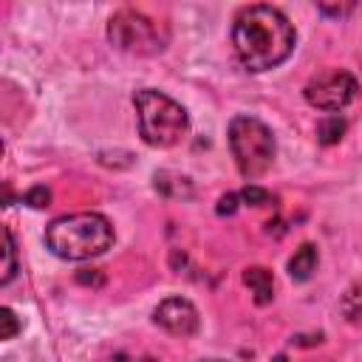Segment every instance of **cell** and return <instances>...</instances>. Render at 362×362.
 <instances>
[{
	"mask_svg": "<svg viewBox=\"0 0 362 362\" xmlns=\"http://www.w3.org/2000/svg\"><path fill=\"white\" fill-rule=\"evenodd\" d=\"M297 45V31L291 20L277 6H246L232 23V48L240 65L252 74L272 71L283 65Z\"/></svg>",
	"mask_w": 362,
	"mask_h": 362,
	"instance_id": "6da1fadb",
	"label": "cell"
},
{
	"mask_svg": "<svg viewBox=\"0 0 362 362\" xmlns=\"http://www.w3.org/2000/svg\"><path fill=\"white\" fill-rule=\"evenodd\" d=\"M113 223L102 212H74L45 226V246L62 260H90L113 246Z\"/></svg>",
	"mask_w": 362,
	"mask_h": 362,
	"instance_id": "7a4b0ae2",
	"label": "cell"
},
{
	"mask_svg": "<svg viewBox=\"0 0 362 362\" xmlns=\"http://www.w3.org/2000/svg\"><path fill=\"white\" fill-rule=\"evenodd\" d=\"M133 107L139 116V136L150 147H175L189 130L187 110L164 90H156V88L136 90Z\"/></svg>",
	"mask_w": 362,
	"mask_h": 362,
	"instance_id": "3957f363",
	"label": "cell"
},
{
	"mask_svg": "<svg viewBox=\"0 0 362 362\" xmlns=\"http://www.w3.org/2000/svg\"><path fill=\"white\" fill-rule=\"evenodd\" d=\"M229 150L243 178H257L274 164V133L257 116L240 113L229 122Z\"/></svg>",
	"mask_w": 362,
	"mask_h": 362,
	"instance_id": "277c9868",
	"label": "cell"
},
{
	"mask_svg": "<svg viewBox=\"0 0 362 362\" xmlns=\"http://www.w3.org/2000/svg\"><path fill=\"white\" fill-rule=\"evenodd\" d=\"M107 40L124 54L156 57L170 45V25L139 8H119L107 20Z\"/></svg>",
	"mask_w": 362,
	"mask_h": 362,
	"instance_id": "5b68a950",
	"label": "cell"
},
{
	"mask_svg": "<svg viewBox=\"0 0 362 362\" xmlns=\"http://www.w3.org/2000/svg\"><path fill=\"white\" fill-rule=\"evenodd\" d=\"M359 93V82L354 74L342 71V68H328V71H320L314 74L305 88H303V96L311 107L317 110H342L348 107Z\"/></svg>",
	"mask_w": 362,
	"mask_h": 362,
	"instance_id": "8992f818",
	"label": "cell"
},
{
	"mask_svg": "<svg viewBox=\"0 0 362 362\" xmlns=\"http://www.w3.org/2000/svg\"><path fill=\"white\" fill-rule=\"evenodd\" d=\"M153 322L173 337H192L201 325V317H198V308L187 297H167L156 305Z\"/></svg>",
	"mask_w": 362,
	"mask_h": 362,
	"instance_id": "52a82bcc",
	"label": "cell"
},
{
	"mask_svg": "<svg viewBox=\"0 0 362 362\" xmlns=\"http://www.w3.org/2000/svg\"><path fill=\"white\" fill-rule=\"evenodd\" d=\"M243 283L249 286V291H252V297H255L257 305L272 303V297H274V277H272L269 269H263V266H249V269L243 272Z\"/></svg>",
	"mask_w": 362,
	"mask_h": 362,
	"instance_id": "ba28073f",
	"label": "cell"
},
{
	"mask_svg": "<svg viewBox=\"0 0 362 362\" xmlns=\"http://www.w3.org/2000/svg\"><path fill=\"white\" fill-rule=\"evenodd\" d=\"M317 260H320L317 246H314V243H303V246L291 255V260H288V277L297 280V283L308 280V277L314 274V269H317Z\"/></svg>",
	"mask_w": 362,
	"mask_h": 362,
	"instance_id": "9c48e42d",
	"label": "cell"
},
{
	"mask_svg": "<svg viewBox=\"0 0 362 362\" xmlns=\"http://www.w3.org/2000/svg\"><path fill=\"white\" fill-rule=\"evenodd\" d=\"M339 311H342V317H345L351 325H359V328H362V277L342 294Z\"/></svg>",
	"mask_w": 362,
	"mask_h": 362,
	"instance_id": "30bf717a",
	"label": "cell"
},
{
	"mask_svg": "<svg viewBox=\"0 0 362 362\" xmlns=\"http://www.w3.org/2000/svg\"><path fill=\"white\" fill-rule=\"evenodd\" d=\"M14 274H17V246H14L11 229L6 226L3 229V274H0V286H8Z\"/></svg>",
	"mask_w": 362,
	"mask_h": 362,
	"instance_id": "8fae6325",
	"label": "cell"
},
{
	"mask_svg": "<svg viewBox=\"0 0 362 362\" xmlns=\"http://www.w3.org/2000/svg\"><path fill=\"white\" fill-rule=\"evenodd\" d=\"M345 119L339 116V113H331V116H325L322 122H320V127H317V139H320V144H337L339 139H342V133H345Z\"/></svg>",
	"mask_w": 362,
	"mask_h": 362,
	"instance_id": "7c38bea8",
	"label": "cell"
},
{
	"mask_svg": "<svg viewBox=\"0 0 362 362\" xmlns=\"http://www.w3.org/2000/svg\"><path fill=\"white\" fill-rule=\"evenodd\" d=\"M238 195H240V201H246V204H252V206H263V204H269V201H272V195H269L263 187H255V184L243 187Z\"/></svg>",
	"mask_w": 362,
	"mask_h": 362,
	"instance_id": "4fadbf2b",
	"label": "cell"
},
{
	"mask_svg": "<svg viewBox=\"0 0 362 362\" xmlns=\"http://www.w3.org/2000/svg\"><path fill=\"white\" fill-rule=\"evenodd\" d=\"M48 201H51V189H48V187H31V189L23 195V204H28V206H34V209L48 206Z\"/></svg>",
	"mask_w": 362,
	"mask_h": 362,
	"instance_id": "5bb4252c",
	"label": "cell"
},
{
	"mask_svg": "<svg viewBox=\"0 0 362 362\" xmlns=\"http://www.w3.org/2000/svg\"><path fill=\"white\" fill-rule=\"evenodd\" d=\"M0 322H3V331H0V339H14V334L20 331V322H17V317H14V311L6 305V308H0Z\"/></svg>",
	"mask_w": 362,
	"mask_h": 362,
	"instance_id": "9a60e30c",
	"label": "cell"
},
{
	"mask_svg": "<svg viewBox=\"0 0 362 362\" xmlns=\"http://www.w3.org/2000/svg\"><path fill=\"white\" fill-rule=\"evenodd\" d=\"M317 11L325 14V17H345V14L354 11V3H345V6H328V3H320Z\"/></svg>",
	"mask_w": 362,
	"mask_h": 362,
	"instance_id": "2e32d148",
	"label": "cell"
},
{
	"mask_svg": "<svg viewBox=\"0 0 362 362\" xmlns=\"http://www.w3.org/2000/svg\"><path fill=\"white\" fill-rule=\"evenodd\" d=\"M238 201H240V195H238V192H229V195H223V198L218 201V215H235V209H238Z\"/></svg>",
	"mask_w": 362,
	"mask_h": 362,
	"instance_id": "e0dca14e",
	"label": "cell"
},
{
	"mask_svg": "<svg viewBox=\"0 0 362 362\" xmlns=\"http://www.w3.org/2000/svg\"><path fill=\"white\" fill-rule=\"evenodd\" d=\"M76 280H79V283H93V286H102V283H105L102 274H96L93 269H82V272L76 274Z\"/></svg>",
	"mask_w": 362,
	"mask_h": 362,
	"instance_id": "ac0fdd59",
	"label": "cell"
},
{
	"mask_svg": "<svg viewBox=\"0 0 362 362\" xmlns=\"http://www.w3.org/2000/svg\"><path fill=\"white\" fill-rule=\"evenodd\" d=\"M272 362H288V356H286V354H277V356H274Z\"/></svg>",
	"mask_w": 362,
	"mask_h": 362,
	"instance_id": "d6986e66",
	"label": "cell"
},
{
	"mask_svg": "<svg viewBox=\"0 0 362 362\" xmlns=\"http://www.w3.org/2000/svg\"><path fill=\"white\" fill-rule=\"evenodd\" d=\"M130 362H156V359H150V356H144V359H130Z\"/></svg>",
	"mask_w": 362,
	"mask_h": 362,
	"instance_id": "ffe728a7",
	"label": "cell"
},
{
	"mask_svg": "<svg viewBox=\"0 0 362 362\" xmlns=\"http://www.w3.org/2000/svg\"><path fill=\"white\" fill-rule=\"evenodd\" d=\"M201 362H226V359H201Z\"/></svg>",
	"mask_w": 362,
	"mask_h": 362,
	"instance_id": "44dd1931",
	"label": "cell"
}]
</instances>
